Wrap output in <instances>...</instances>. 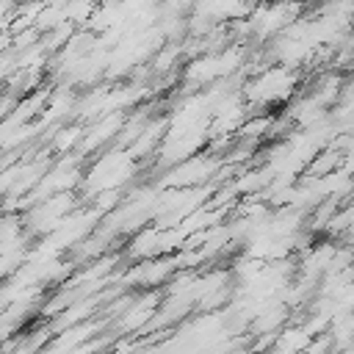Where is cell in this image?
Returning a JSON list of instances; mask_svg holds the SVG:
<instances>
[{
	"mask_svg": "<svg viewBox=\"0 0 354 354\" xmlns=\"http://www.w3.org/2000/svg\"><path fill=\"white\" fill-rule=\"evenodd\" d=\"M296 88V72L285 64L279 66H268L263 72H257V77L249 80L246 86V100L252 105H274L282 102L293 94Z\"/></svg>",
	"mask_w": 354,
	"mask_h": 354,
	"instance_id": "obj_1",
	"label": "cell"
},
{
	"mask_svg": "<svg viewBox=\"0 0 354 354\" xmlns=\"http://www.w3.org/2000/svg\"><path fill=\"white\" fill-rule=\"evenodd\" d=\"M218 169V163L207 155H199V158H185L174 171H169V180L166 185H177V188H191L196 183H205L207 177H213Z\"/></svg>",
	"mask_w": 354,
	"mask_h": 354,
	"instance_id": "obj_2",
	"label": "cell"
},
{
	"mask_svg": "<svg viewBox=\"0 0 354 354\" xmlns=\"http://www.w3.org/2000/svg\"><path fill=\"white\" fill-rule=\"evenodd\" d=\"M177 260H169V257H147L141 266H136V271H130V282H138L144 288H152V285H160L171 277V271L177 268L174 266Z\"/></svg>",
	"mask_w": 354,
	"mask_h": 354,
	"instance_id": "obj_3",
	"label": "cell"
}]
</instances>
